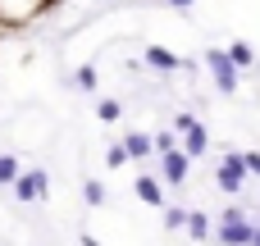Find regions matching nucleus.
<instances>
[{
	"label": "nucleus",
	"instance_id": "f257e3e1",
	"mask_svg": "<svg viewBox=\"0 0 260 246\" xmlns=\"http://www.w3.org/2000/svg\"><path fill=\"white\" fill-rule=\"evenodd\" d=\"M256 237V219H247V210H224L215 224V242L219 246H251Z\"/></svg>",
	"mask_w": 260,
	"mask_h": 246
},
{
	"label": "nucleus",
	"instance_id": "f03ea898",
	"mask_svg": "<svg viewBox=\"0 0 260 246\" xmlns=\"http://www.w3.org/2000/svg\"><path fill=\"white\" fill-rule=\"evenodd\" d=\"M206 68H210V78H215V87L229 96V91H238V78H242V68L229 59V50H206Z\"/></svg>",
	"mask_w": 260,
	"mask_h": 246
},
{
	"label": "nucleus",
	"instance_id": "7ed1b4c3",
	"mask_svg": "<svg viewBox=\"0 0 260 246\" xmlns=\"http://www.w3.org/2000/svg\"><path fill=\"white\" fill-rule=\"evenodd\" d=\"M215 183H219V192H229V196H238L242 187H247V164H242V155H219V169H215Z\"/></svg>",
	"mask_w": 260,
	"mask_h": 246
},
{
	"label": "nucleus",
	"instance_id": "20e7f679",
	"mask_svg": "<svg viewBox=\"0 0 260 246\" xmlns=\"http://www.w3.org/2000/svg\"><path fill=\"white\" fill-rule=\"evenodd\" d=\"M46 183H50V178H46V169H27V173H18V178H14V196H18L23 205H32V201H41V196H46Z\"/></svg>",
	"mask_w": 260,
	"mask_h": 246
},
{
	"label": "nucleus",
	"instance_id": "39448f33",
	"mask_svg": "<svg viewBox=\"0 0 260 246\" xmlns=\"http://www.w3.org/2000/svg\"><path fill=\"white\" fill-rule=\"evenodd\" d=\"M187 169H192V160H187L183 151H165V155H160V178H165V187H183V183H187Z\"/></svg>",
	"mask_w": 260,
	"mask_h": 246
},
{
	"label": "nucleus",
	"instance_id": "423d86ee",
	"mask_svg": "<svg viewBox=\"0 0 260 246\" xmlns=\"http://www.w3.org/2000/svg\"><path fill=\"white\" fill-rule=\"evenodd\" d=\"M178 137H183V155H187V160H197V155H206V151H210V137H206V128H201L197 119H192Z\"/></svg>",
	"mask_w": 260,
	"mask_h": 246
},
{
	"label": "nucleus",
	"instance_id": "0eeeda50",
	"mask_svg": "<svg viewBox=\"0 0 260 246\" xmlns=\"http://www.w3.org/2000/svg\"><path fill=\"white\" fill-rule=\"evenodd\" d=\"M133 192H137V201H146V205H165V183L151 178V173H142V178L133 183Z\"/></svg>",
	"mask_w": 260,
	"mask_h": 246
},
{
	"label": "nucleus",
	"instance_id": "6e6552de",
	"mask_svg": "<svg viewBox=\"0 0 260 246\" xmlns=\"http://www.w3.org/2000/svg\"><path fill=\"white\" fill-rule=\"evenodd\" d=\"M146 64H155V68H183V73H187V59L169 55L165 46H146Z\"/></svg>",
	"mask_w": 260,
	"mask_h": 246
},
{
	"label": "nucleus",
	"instance_id": "1a4fd4ad",
	"mask_svg": "<svg viewBox=\"0 0 260 246\" xmlns=\"http://www.w3.org/2000/svg\"><path fill=\"white\" fill-rule=\"evenodd\" d=\"M123 151H128V160H146V155L155 151V142H151L146 132H128V137H123Z\"/></svg>",
	"mask_w": 260,
	"mask_h": 246
},
{
	"label": "nucleus",
	"instance_id": "9d476101",
	"mask_svg": "<svg viewBox=\"0 0 260 246\" xmlns=\"http://www.w3.org/2000/svg\"><path fill=\"white\" fill-rule=\"evenodd\" d=\"M187 233L197 237V242H206V237H215V224H210V215H187Z\"/></svg>",
	"mask_w": 260,
	"mask_h": 246
},
{
	"label": "nucleus",
	"instance_id": "9b49d317",
	"mask_svg": "<svg viewBox=\"0 0 260 246\" xmlns=\"http://www.w3.org/2000/svg\"><path fill=\"white\" fill-rule=\"evenodd\" d=\"M229 59H233L238 68H251V64H256V50H251L247 41H233V46H229Z\"/></svg>",
	"mask_w": 260,
	"mask_h": 246
},
{
	"label": "nucleus",
	"instance_id": "f8f14e48",
	"mask_svg": "<svg viewBox=\"0 0 260 246\" xmlns=\"http://www.w3.org/2000/svg\"><path fill=\"white\" fill-rule=\"evenodd\" d=\"M119 114H123V105H119L114 96H105V100L96 105V119H101V123H119Z\"/></svg>",
	"mask_w": 260,
	"mask_h": 246
},
{
	"label": "nucleus",
	"instance_id": "ddd939ff",
	"mask_svg": "<svg viewBox=\"0 0 260 246\" xmlns=\"http://www.w3.org/2000/svg\"><path fill=\"white\" fill-rule=\"evenodd\" d=\"M82 201H87V205H105V183L87 178V187H82Z\"/></svg>",
	"mask_w": 260,
	"mask_h": 246
},
{
	"label": "nucleus",
	"instance_id": "4468645a",
	"mask_svg": "<svg viewBox=\"0 0 260 246\" xmlns=\"http://www.w3.org/2000/svg\"><path fill=\"white\" fill-rule=\"evenodd\" d=\"M14 178H18V160L0 155V187H14Z\"/></svg>",
	"mask_w": 260,
	"mask_h": 246
},
{
	"label": "nucleus",
	"instance_id": "2eb2a0df",
	"mask_svg": "<svg viewBox=\"0 0 260 246\" xmlns=\"http://www.w3.org/2000/svg\"><path fill=\"white\" fill-rule=\"evenodd\" d=\"M73 82H78V87H82V91H96V68H91V64H82V68H78V78H73Z\"/></svg>",
	"mask_w": 260,
	"mask_h": 246
},
{
	"label": "nucleus",
	"instance_id": "dca6fc26",
	"mask_svg": "<svg viewBox=\"0 0 260 246\" xmlns=\"http://www.w3.org/2000/svg\"><path fill=\"white\" fill-rule=\"evenodd\" d=\"M151 142H155V151H160V155H165V151H178V132H155Z\"/></svg>",
	"mask_w": 260,
	"mask_h": 246
},
{
	"label": "nucleus",
	"instance_id": "f3484780",
	"mask_svg": "<svg viewBox=\"0 0 260 246\" xmlns=\"http://www.w3.org/2000/svg\"><path fill=\"white\" fill-rule=\"evenodd\" d=\"M105 164H110V169H119V164H128V151H123V142L105 151Z\"/></svg>",
	"mask_w": 260,
	"mask_h": 246
},
{
	"label": "nucleus",
	"instance_id": "a211bd4d",
	"mask_svg": "<svg viewBox=\"0 0 260 246\" xmlns=\"http://www.w3.org/2000/svg\"><path fill=\"white\" fill-rule=\"evenodd\" d=\"M183 224H187V210L169 205V210H165V228H183Z\"/></svg>",
	"mask_w": 260,
	"mask_h": 246
},
{
	"label": "nucleus",
	"instance_id": "6ab92c4d",
	"mask_svg": "<svg viewBox=\"0 0 260 246\" xmlns=\"http://www.w3.org/2000/svg\"><path fill=\"white\" fill-rule=\"evenodd\" d=\"M242 164H247V173H256V178H260V155H256V151H247Z\"/></svg>",
	"mask_w": 260,
	"mask_h": 246
},
{
	"label": "nucleus",
	"instance_id": "aec40b11",
	"mask_svg": "<svg viewBox=\"0 0 260 246\" xmlns=\"http://www.w3.org/2000/svg\"><path fill=\"white\" fill-rule=\"evenodd\" d=\"M169 5H174V9H187V5H192V0H169Z\"/></svg>",
	"mask_w": 260,
	"mask_h": 246
},
{
	"label": "nucleus",
	"instance_id": "412c9836",
	"mask_svg": "<svg viewBox=\"0 0 260 246\" xmlns=\"http://www.w3.org/2000/svg\"><path fill=\"white\" fill-rule=\"evenodd\" d=\"M251 246H260V224H256V237H251Z\"/></svg>",
	"mask_w": 260,
	"mask_h": 246
}]
</instances>
